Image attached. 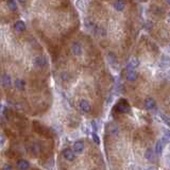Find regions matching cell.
<instances>
[{
    "instance_id": "obj_25",
    "label": "cell",
    "mask_w": 170,
    "mask_h": 170,
    "mask_svg": "<svg viewBox=\"0 0 170 170\" xmlns=\"http://www.w3.org/2000/svg\"><path fill=\"white\" fill-rule=\"evenodd\" d=\"M2 170H13V167H12V166L10 165V164H7V165L3 166Z\"/></svg>"
},
{
    "instance_id": "obj_24",
    "label": "cell",
    "mask_w": 170,
    "mask_h": 170,
    "mask_svg": "<svg viewBox=\"0 0 170 170\" xmlns=\"http://www.w3.org/2000/svg\"><path fill=\"white\" fill-rule=\"evenodd\" d=\"M5 137L2 133L0 132V146H3L5 145Z\"/></svg>"
},
{
    "instance_id": "obj_9",
    "label": "cell",
    "mask_w": 170,
    "mask_h": 170,
    "mask_svg": "<svg viewBox=\"0 0 170 170\" xmlns=\"http://www.w3.org/2000/svg\"><path fill=\"white\" fill-rule=\"evenodd\" d=\"M145 106L148 111H151L155 108V100L152 97H148L145 100Z\"/></svg>"
},
{
    "instance_id": "obj_23",
    "label": "cell",
    "mask_w": 170,
    "mask_h": 170,
    "mask_svg": "<svg viewBox=\"0 0 170 170\" xmlns=\"http://www.w3.org/2000/svg\"><path fill=\"white\" fill-rule=\"evenodd\" d=\"M76 5L78 8H80L81 11H84V2H82V1H77Z\"/></svg>"
},
{
    "instance_id": "obj_6",
    "label": "cell",
    "mask_w": 170,
    "mask_h": 170,
    "mask_svg": "<svg viewBox=\"0 0 170 170\" xmlns=\"http://www.w3.org/2000/svg\"><path fill=\"white\" fill-rule=\"evenodd\" d=\"M0 84L2 85L3 87H10L12 84L11 77L7 74H3L2 76L0 77Z\"/></svg>"
},
{
    "instance_id": "obj_11",
    "label": "cell",
    "mask_w": 170,
    "mask_h": 170,
    "mask_svg": "<svg viewBox=\"0 0 170 170\" xmlns=\"http://www.w3.org/2000/svg\"><path fill=\"white\" fill-rule=\"evenodd\" d=\"M71 52L77 56L81 55V53H82V47H81V45L79 44V42H74V44H72Z\"/></svg>"
},
{
    "instance_id": "obj_19",
    "label": "cell",
    "mask_w": 170,
    "mask_h": 170,
    "mask_svg": "<svg viewBox=\"0 0 170 170\" xmlns=\"http://www.w3.org/2000/svg\"><path fill=\"white\" fill-rule=\"evenodd\" d=\"M161 118L164 123H166L168 127H170V117H168L167 115H165V114H161Z\"/></svg>"
},
{
    "instance_id": "obj_28",
    "label": "cell",
    "mask_w": 170,
    "mask_h": 170,
    "mask_svg": "<svg viewBox=\"0 0 170 170\" xmlns=\"http://www.w3.org/2000/svg\"><path fill=\"white\" fill-rule=\"evenodd\" d=\"M146 170H155V168L154 167H148Z\"/></svg>"
},
{
    "instance_id": "obj_21",
    "label": "cell",
    "mask_w": 170,
    "mask_h": 170,
    "mask_svg": "<svg viewBox=\"0 0 170 170\" xmlns=\"http://www.w3.org/2000/svg\"><path fill=\"white\" fill-rule=\"evenodd\" d=\"M163 141H170V130H164Z\"/></svg>"
},
{
    "instance_id": "obj_10",
    "label": "cell",
    "mask_w": 170,
    "mask_h": 170,
    "mask_svg": "<svg viewBox=\"0 0 170 170\" xmlns=\"http://www.w3.org/2000/svg\"><path fill=\"white\" fill-rule=\"evenodd\" d=\"M84 151V143L82 140L76 141L74 145V152L76 153H82Z\"/></svg>"
},
{
    "instance_id": "obj_33",
    "label": "cell",
    "mask_w": 170,
    "mask_h": 170,
    "mask_svg": "<svg viewBox=\"0 0 170 170\" xmlns=\"http://www.w3.org/2000/svg\"><path fill=\"white\" fill-rule=\"evenodd\" d=\"M169 50H170V45H169Z\"/></svg>"
},
{
    "instance_id": "obj_29",
    "label": "cell",
    "mask_w": 170,
    "mask_h": 170,
    "mask_svg": "<svg viewBox=\"0 0 170 170\" xmlns=\"http://www.w3.org/2000/svg\"><path fill=\"white\" fill-rule=\"evenodd\" d=\"M168 20H169V23H170V13H169V15H168Z\"/></svg>"
},
{
    "instance_id": "obj_32",
    "label": "cell",
    "mask_w": 170,
    "mask_h": 170,
    "mask_svg": "<svg viewBox=\"0 0 170 170\" xmlns=\"http://www.w3.org/2000/svg\"><path fill=\"white\" fill-rule=\"evenodd\" d=\"M169 151H170V146H169Z\"/></svg>"
},
{
    "instance_id": "obj_20",
    "label": "cell",
    "mask_w": 170,
    "mask_h": 170,
    "mask_svg": "<svg viewBox=\"0 0 170 170\" xmlns=\"http://www.w3.org/2000/svg\"><path fill=\"white\" fill-rule=\"evenodd\" d=\"M145 157L147 159H152V157H153V150L152 149H148L147 151H146V154H145Z\"/></svg>"
},
{
    "instance_id": "obj_22",
    "label": "cell",
    "mask_w": 170,
    "mask_h": 170,
    "mask_svg": "<svg viewBox=\"0 0 170 170\" xmlns=\"http://www.w3.org/2000/svg\"><path fill=\"white\" fill-rule=\"evenodd\" d=\"M92 136H93V139H94V141L96 143V145H100V138H99L98 134H97L96 132H93L92 133Z\"/></svg>"
},
{
    "instance_id": "obj_26",
    "label": "cell",
    "mask_w": 170,
    "mask_h": 170,
    "mask_svg": "<svg viewBox=\"0 0 170 170\" xmlns=\"http://www.w3.org/2000/svg\"><path fill=\"white\" fill-rule=\"evenodd\" d=\"M92 125H93V130H94V132H96L97 131V124H96V121H92Z\"/></svg>"
},
{
    "instance_id": "obj_18",
    "label": "cell",
    "mask_w": 170,
    "mask_h": 170,
    "mask_svg": "<svg viewBox=\"0 0 170 170\" xmlns=\"http://www.w3.org/2000/svg\"><path fill=\"white\" fill-rule=\"evenodd\" d=\"M7 5L9 7V9L11 10V11H16V10H17V3H16L15 1H8Z\"/></svg>"
},
{
    "instance_id": "obj_17",
    "label": "cell",
    "mask_w": 170,
    "mask_h": 170,
    "mask_svg": "<svg viewBox=\"0 0 170 170\" xmlns=\"http://www.w3.org/2000/svg\"><path fill=\"white\" fill-rule=\"evenodd\" d=\"M113 5H114V8L116 9V11H122L123 9H124L125 7V3L123 2V1H116V2L113 3Z\"/></svg>"
},
{
    "instance_id": "obj_16",
    "label": "cell",
    "mask_w": 170,
    "mask_h": 170,
    "mask_svg": "<svg viewBox=\"0 0 170 170\" xmlns=\"http://www.w3.org/2000/svg\"><path fill=\"white\" fill-rule=\"evenodd\" d=\"M137 79V74L135 71H128L127 74V80L130 82H134Z\"/></svg>"
},
{
    "instance_id": "obj_8",
    "label": "cell",
    "mask_w": 170,
    "mask_h": 170,
    "mask_svg": "<svg viewBox=\"0 0 170 170\" xmlns=\"http://www.w3.org/2000/svg\"><path fill=\"white\" fill-rule=\"evenodd\" d=\"M16 166L18 170H28L30 168V163L27 159H18Z\"/></svg>"
},
{
    "instance_id": "obj_5",
    "label": "cell",
    "mask_w": 170,
    "mask_h": 170,
    "mask_svg": "<svg viewBox=\"0 0 170 170\" xmlns=\"http://www.w3.org/2000/svg\"><path fill=\"white\" fill-rule=\"evenodd\" d=\"M34 63V65L36 66V67L38 68H42V67H45L46 65H47V60H46L45 56H36L35 58H34L33 61Z\"/></svg>"
},
{
    "instance_id": "obj_15",
    "label": "cell",
    "mask_w": 170,
    "mask_h": 170,
    "mask_svg": "<svg viewBox=\"0 0 170 170\" xmlns=\"http://www.w3.org/2000/svg\"><path fill=\"white\" fill-rule=\"evenodd\" d=\"M15 86L17 90H24L26 88V82L21 79H16L15 81Z\"/></svg>"
},
{
    "instance_id": "obj_13",
    "label": "cell",
    "mask_w": 170,
    "mask_h": 170,
    "mask_svg": "<svg viewBox=\"0 0 170 170\" xmlns=\"http://www.w3.org/2000/svg\"><path fill=\"white\" fill-rule=\"evenodd\" d=\"M163 143H164L163 139L157 140L156 143H155V153H156L157 155H162V153H163V149H164Z\"/></svg>"
},
{
    "instance_id": "obj_31",
    "label": "cell",
    "mask_w": 170,
    "mask_h": 170,
    "mask_svg": "<svg viewBox=\"0 0 170 170\" xmlns=\"http://www.w3.org/2000/svg\"><path fill=\"white\" fill-rule=\"evenodd\" d=\"M167 2H168V5H170V0H168Z\"/></svg>"
},
{
    "instance_id": "obj_2",
    "label": "cell",
    "mask_w": 170,
    "mask_h": 170,
    "mask_svg": "<svg viewBox=\"0 0 170 170\" xmlns=\"http://www.w3.org/2000/svg\"><path fill=\"white\" fill-rule=\"evenodd\" d=\"M33 128H34V131L37 132L38 134H42V135H48L49 134V130H48V128H46L45 125L40 124V123L37 122V121H34L33 122Z\"/></svg>"
},
{
    "instance_id": "obj_1",
    "label": "cell",
    "mask_w": 170,
    "mask_h": 170,
    "mask_svg": "<svg viewBox=\"0 0 170 170\" xmlns=\"http://www.w3.org/2000/svg\"><path fill=\"white\" fill-rule=\"evenodd\" d=\"M115 110L119 113H130L131 108H130V105H129V103L127 102V100H123L122 99V100H120L116 104Z\"/></svg>"
},
{
    "instance_id": "obj_27",
    "label": "cell",
    "mask_w": 170,
    "mask_h": 170,
    "mask_svg": "<svg viewBox=\"0 0 170 170\" xmlns=\"http://www.w3.org/2000/svg\"><path fill=\"white\" fill-rule=\"evenodd\" d=\"M166 161H167L168 166H169V167H170V156H167V157H166Z\"/></svg>"
},
{
    "instance_id": "obj_12",
    "label": "cell",
    "mask_w": 170,
    "mask_h": 170,
    "mask_svg": "<svg viewBox=\"0 0 170 170\" xmlns=\"http://www.w3.org/2000/svg\"><path fill=\"white\" fill-rule=\"evenodd\" d=\"M14 28H15V30L17 32H24L26 30V24L24 23L23 20H18L14 25Z\"/></svg>"
},
{
    "instance_id": "obj_7",
    "label": "cell",
    "mask_w": 170,
    "mask_h": 170,
    "mask_svg": "<svg viewBox=\"0 0 170 170\" xmlns=\"http://www.w3.org/2000/svg\"><path fill=\"white\" fill-rule=\"evenodd\" d=\"M138 66H139V61L137 60V58H133L129 61V63H128L127 69H128V71H134Z\"/></svg>"
},
{
    "instance_id": "obj_30",
    "label": "cell",
    "mask_w": 170,
    "mask_h": 170,
    "mask_svg": "<svg viewBox=\"0 0 170 170\" xmlns=\"http://www.w3.org/2000/svg\"><path fill=\"white\" fill-rule=\"evenodd\" d=\"M168 76L170 77V70H169V71H168Z\"/></svg>"
},
{
    "instance_id": "obj_14",
    "label": "cell",
    "mask_w": 170,
    "mask_h": 170,
    "mask_svg": "<svg viewBox=\"0 0 170 170\" xmlns=\"http://www.w3.org/2000/svg\"><path fill=\"white\" fill-rule=\"evenodd\" d=\"M159 65L162 66V67H169L170 66V58L167 55H162L161 58V63H159Z\"/></svg>"
},
{
    "instance_id": "obj_3",
    "label": "cell",
    "mask_w": 170,
    "mask_h": 170,
    "mask_svg": "<svg viewBox=\"0 0 170 170\" xmlns=\"http://www.w3.org/2000/svg\"><path fill=\"white\" fill-rule=\"evenodd\" d=\"M79 108L82 111L83 113H90V110H92V105H90V101L85 100V99H82L79 102Z\"/></svg>"
},
{
    "instance_id": "obj_4",
    "label": "cell",
    "mask_w": 170,
    "mask_h": 170,
    "mask_svg": "<svg viewBox=\"0 0 170 170\" xmlns=\"http://www.w3.org/2000/svg\"><path fill=\"white\" fill-rule=\"evenodd\" d=\"M62 153H63L64 159L68 162H72V161H74V159H76V154H74V150H71L70 148H66V149H64Z\"/></svg>"
}]
</instances>
